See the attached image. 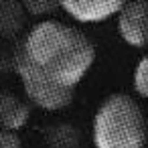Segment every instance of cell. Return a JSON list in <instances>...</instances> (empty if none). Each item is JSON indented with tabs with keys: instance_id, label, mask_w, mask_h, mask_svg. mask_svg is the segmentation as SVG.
<instances>
[{
	"instance_id": "obj_1",
	"label": "cell",
	"mask_w": 148,
	"mask_h": 148,
	"mask_svg": "<svg viewBox=\"0 0 148 148\" xmlns=\"http://www.w3.org/2000/svg\"><path fill=\"white\" fill-rule=\"evenodd\" d=\"M14 57L51 85L75 91L95 61V45L77 27L55 18L39 21Z\"/></svg>"
},
{
	"instance_id": "obj_2",
	"label": "cell",
	"mask_w": 148,
	"mask_h": 148,
	"mask_svg": "<svg viewBox=\"0 0 148 148\" xmlns=\"http://www.w3.org/2000/svg\"><path fill=\"white\" fill-rule=\"evenodd\" d=\"M148 126L140 103L128 93L108 95L93 116L95 148H144Z\"/></svg>"
},
{
	"instance_id": "obj_3",
	"label": "cell",
	"mask_w": 148,
	"mask_h": 148,
	"mask_svg": "<svg viewBox=\"0 0 148 148\" xmlns=\"http://www.w3.org/2000/svg\"><path fill=\"white\" fill-rule=\"evenodd\" d=\"M10 67H12L14 73L21 77L27 97H29L31 103H35L37 108L47 110V112H57V110L67 108V106L73 101L75 91H65V89H59V87L51 85L49 81H45L43 77H39L35 71H31L25 63H21L14 55H12V59H10Z\"/></svg>"
},
{
	"instance_id": "obj_4",
	"label": "cell",
	"mask_w": 148,
	"mask_h": 148,
	"mask_svg": "<svg viewBox=\"0 0 148 148\" xmlns=\"http://www.w3.org/2000/svg\"><path fill=\"white\" fill-rule=\"evenodd\" d=\"M118 33L134 49L148 47V0H126L118 10Z\"/></svg>"
},
{
	"instance_id": "obj_5",
	"label": "cell",
	"mask_w": 148,
	"mask_h": 148,
	"mask_svg": "<svg viewBox=\"0 0 148 148\" xmlns=\"http://www.w3.org/2000/svg\"><path fill=\"white\" fill-rule=\"evenodd\" d=\"M126 0H59L61 10L83 25L103 23L118 14Z\"/></svg>"
},
{
	"instance_id": "obj_6",
	"label": "cell",
	"mask_w": 148,
	"mask_h": 148,
	"mask_svg": "<svg viewBox=\"0 0 148 148\" xmlns=\"http://www.w3.org/2000/svg\"><path fill=\"white\" fill-rule=\"evenodd\" d=\"M31 118V108L12 91L0 89V128L16 132L27 126Z\"/></svg>"
},
{
	"instance_id": "obj_7",
	"label": "cell",
	"mask_w": 148,
	"mask_h": 148,
	"mask_svg": "<svg viewBox=\"0 0 148 148\" xmlns=\"http://www.w3.org/2000/svg\"><path fill=\"white\" fill-rule=\"evenodd\" d=\"M29 14L18 0H0V39H12L16 37L25 25Z\"/></svg>"
},
{
	"instance_id": "obj_8",
	"label": "cell",
	"mask_w": 148,
	"mask_h": 148,
	"mask_svg": "<svg viewBox=\"0 0 148 148\" xmlns=\"http://www.w3.org/2000/svg\"><path fill=\"white\" fill-rule=\"evenodd\" d=\"M49 148H83L81 134L71 124H57L51 126L45 134Z\"/></svg>"
},
{
	"instance_id": "obj_9",
	"label": "cell",
	"mask_w": 148,
	"mask_h": 148,
	"mask_svg": "<svg viewBox=\"0 0 148 148\" xmlns=\"http://www.w3.org/2000/svg\"><path fill=\"white\" fill-rule=\"evenodd\" d=\"M23 6H25V12L29 16H35V18H49L53 12H57L61 6H59V0H21Z\"/></svg>"
},
{
	"instance_id": "obj_10",
	"label": "cell",
	"mask_w": 148,
	"mask_h": 148,
	"mask_svg": "<svg viewBox=\"0 0 148 148\" xmlns=\"http://www.w3.org/2000/svg\"><path fill=\"white\" fill-rule=\"evenodd\" d=\"M134 89L138 95L148 97V55L142 57L134 71Z\"/></svg>"
},
{
	"instance_id": "obj_11",
	"label": "cell",
	"mask_w": 148,
	"mask_h": 148,
	"mask_svg": "<svg viewBox=\"0 0 148 148\" xmlns=\"http://www.w3.org/2000/svg\"><path fill=\"white\" fill-rule=\"evenodd\" d=\"M0 148H23V142L16 136V132L0 128Z\"/></svg>"
},
{
	"instance_id": "obj_12",
	"label": "cell",
	"mask_w": 148,
	"mask_h": 148,
	"mask_svg": "<svg viewBox=\"0 0 148 148\" xmlns=\"http://www.w3.org/2000/svg\"><path fill=\"white\" fill-rule=\"evenodd\" d=\"M8 67H10V63L6 61V57H4V53H2V51H0V77H2V75H4V71H6Z\"/></svg>"
}]
</instances>
